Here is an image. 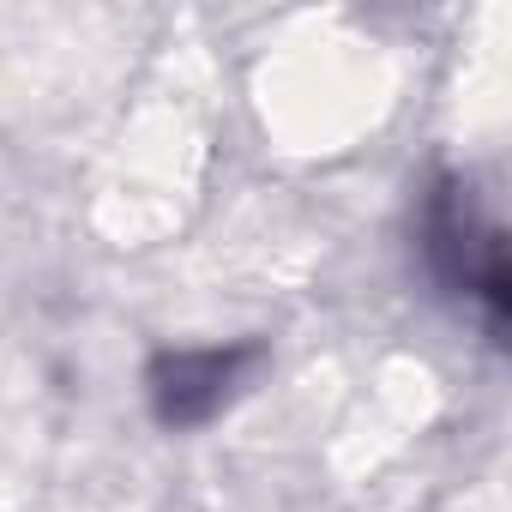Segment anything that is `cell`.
<instances>
[{
	"label": "cell",
	"mask_w": 512,
	"mask_h": 512,
	"mask_svg": "<svg viewBox=\"0 0 512 512\" xmlns=\"http://www.w3.org/2000/svg\"><path fill=\"white\" fill-rule=\"evenodd\" d=\"M253 344H229V350H169L151 362V410L163 428H199L211 422L229 392L241 386V374L253 368Z\"/></svg>",
	"instance_id": "6da1fadb"
},
{
	"label": "cell",
	"mask_w": 512,
	"mask_h": 512,
	"mask_svg": "<svg viewBox=\"0 0 512 512\" xmlns=\"http://www.w3.org/2000/svg\"><path fill=\"white\" fill-rule=\"evenodd\" d=\"M428 235H434V260H440L446 284L476 290V296L488 302V314L500 320V314H506V260H500V229H482V223L470 217V199L440 193V199H434V217H428Z\"/></svg>",
	"instance_id": "7a4b0ae2"
}]
</instances>
